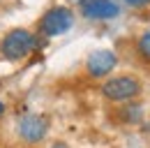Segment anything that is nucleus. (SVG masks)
I'll list each match as a JSON object with an SVG mask.
<instances>
[{
	"mask_svg": "<svg viewBox=\"0 0 150 148\" xmlns=\"http://www.w3.org/2000/svg\"><path fill=\"white\" fill-rule=\"evenodd\" d=\"M19 132H21V137H23L25 141L35 144L39 139H44V134H46V120H44L42 116L28 113V116H23L19 120Z\"/></svg>",
	"mask_w": 150,
	"mask_h": 148,
	"instance_id": "39448f33",
	"label": "nucleus"
},
{
	"mask_svg": "<svg viewBox=\"0 0 150 148\" xmlns=\"http://www.w3.org/2000/svg\"><path fill=\"white\" fill-rule=\"evenodd\" d=\"M2 111H5V107H2V102H0V113H2Z\"/></svg>",
	"mask_w": 150,
	"mask_h": 148,
	"instance_id": "9d476101",
	"label": "nucleus"
},
{
	"mask_svg": "<svg viewBox=\"0 0 150 148\" xmlns=\"http://www.w3.org/2000/svg\"><path fill=\"white\" fill-rule=\"evenodd\" d=\"M139 53L143 56L146 60H150V28L141 35V39H139Z\"/></svg>",
	"mask_w": 150,
	"mask_h": 148,
	"instance_id": "0eeeda50",
	"label": "nucleus"
},
{
	"mask_svg": "<svg viewBox=\"0 0 150 148\" xmlns=\"http://www.w3.org/2000/svg\"><path fill=\"white\" fill-rule=\"evenodd\" d=\"M35 44H37L35 37L30 35L28 30L16 28V30H9L7 35L2 37L0 53H2V58H7V60H21V58H25L35 49Z\"/></svg>",
	"mask_w": 150,
	"mask_h": 148,
	"instance_id": "f257e3e1",
	"label": "nucleus"
},
{
	"mask_svg": "<svg viewBox=\"0 0 150 148\" xmlns=\"http://www.w3.org/2000/svg\"><path fill=\"white\" fill-rule=\"evenodd\" d=\"M139 90H141V83L132 76H115L111 81H106L102 88V92L113 102H127L132 97H136Z\"/></svg>",
	"mask_w": 150,
	"mask_h": 148,
	"instance_id": "f03ea898",
	"label": "nucleus"
},
{
	"mask_svg": "<svg viewBox=\"0 0 150 148\" xmlns=\"http://www.w3.org/2000/svg\"><path fill=\"white\" fill-rule=\"evenodd\" d=\"M81 12L88 18H113L120 14V7L113 0H83Z\"/></svg>",
	"mask_w": 150,
	"mask_h": 148,
	"instance_id": "20e7f679",
	"label": "nucleus"
},
{
	"mask_svg": "<svg viewBox=\"0 0 150 148\" xmlns=\"http://www.w3.org/2000/svg\"><path fill=\"white\" fill-rule=\"evenodd\" d=\"M129 7H143V5H148L150 0H125Z\"/></svg>",
	"mask_w": 150,
	"mask_h": 148,
	"instance_id": "6e6552de",
	"label": "nucleus"
},
{
	"mask_svg": "<svg viewBox=\"0 0 150 148\" xmlns=\"http://www.w3.org/2000/svg\"><path fill=\"white\" fill-rule=\"evenodd\" d=\"M86 67H88L90 76H104V74H109L115 67V53L109 51V49H99V51L90 53Z\"/></svg>",
	"mask_w": 150,
	"mask_h": 148,
	"instance_id": "423d86ee",
	"label": "nucleus"
},
{
	"mask_svg": "<svg viewBox=\"0 0 150 148\" xmlns=\"http://www.w3.org/2000/svg\"><path fill=\"white\" fill-rule=\"evenodd\" d=\"M72 23H74V16H72V12L67 7H53L42 18V33L49 37L62 35V33H67L72 28Z\"/></svg>",
	"mask_w": 150,
	"mask_h": 148,
	"instance_id": "7ed1b4c3",
	"label": "nucleus"
},
{
	"mask_svg": "<svg viewBox=\"0 0 150 148\" xmlns=\"http://www.w3.org/2000/svg\"><path fill=\"white\" fill-rule=\"evenodd\" d=\"M51 148H67V146H65V144H53Z\"/></svg>",
	"mask_w": 150,
	"mask_h": 148,
	"instance_id": "1a4fd4ad",
	"label": "nucleus"
}]
</instances>
